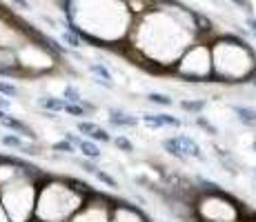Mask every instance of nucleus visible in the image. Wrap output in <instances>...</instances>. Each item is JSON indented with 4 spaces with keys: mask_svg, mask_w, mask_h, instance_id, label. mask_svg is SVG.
<instances>
[{
    "mask_svg": "<svg viewBox=\"0 0 256 222\" xmlns=\"http://www.w3.org/2000/svg\"><path fill=\"white\" fill-rule=\"evenodd\" d=\"M142 122H145L150 129H160V127H180L178 118L167 116V113H145V116H142Z\"/></svg>",
    "mask_w": 256,
    "mask_h": 222,
    "instance_id": "nucleus-1",
    "label": "nucleus"
},
{
    "mask_svg": "<svg viewBox=\"0 0 256 222\" xmlns=\"http://www.w3.org/2000/svg\"><path fill=\"white\" fill-rule=\"evenodd\" d=\"M0 125H2V127H7V129H12V131H16V133H20V136H29V138H34L32 127H29V125H24V122H22V120H18V118L2 116V120H0Z\"/></svg>",
    "mask_w": 256,
    "mask_h": 222,
    "instance_id": "nucleus-2",
    "label": "nucleus"
},
{
    "mask_svg": "<svg viewBox=\"0 0 256 222\" xmlns=\"http://www.w3.org/2000/svg\"><path fill=\"white\" fill-rule=\"evenodd\" d=\"M78 149H80V154L85 158H90V160H98L100 158V149H98V145L90 138H78Z\"/></svg>",
    "mask_w": 256,
    "mask_h": 222,
    "instance_id": "nucleus-3",
    "label": "nucleus"
},
{
    "mask_svg": "<svg viewBox=\"0 0 256 222\" xmlns=\"http://www.w3.org/2000/svg\"><path fill=\"white\" fill-rule=\"evenodd\" d=\"M178 142H180V147H183V154H185V156H192V158H196V160H203L200 147H198V142H196L194 138H190V136H178Z\"/></svg>",
    "mask_w": 256,
    "mask_h": 222,
    "instance_id": "nucleus-4",
    "label": "nucleus"
},
{
    "mask_svg": "<svg viewBox=\"0 0 256 222\" xmlns=\"http://www.w3.org/2000/svg\"><path fill=\"white\" fill-rule=\"evenodd\" d=\"M0 142H2L4 147H12V149L22 151V154H36V151H32L27 145H24L22 138H20V136H16V133H4V136L0 138Z\"/></svg>",
    "mask_w": 256,
    "mask_h": 222,
    "instance_id": "nucleus-5",
    "label": "nucleus"
},
{
    "mask_svg": "<svg viewBox=\"0 0 256 222\" xmlns=\"http://www.w3.org/2000/svg\"><path fill=\"white\" fill-rule=\"evenodd\" d=\"M232 111L236 113V118H238L243 125H248V127H254L256 125V109H252V107L232 105Z\"/></svg>",
    "mask_w": 256,
    "mask_h": 222,
    "instance_id": "nucleus-6",
    "label": "nucleus"
},
{
    "mask_svg": "<svg viewBox=\"0 0 256 222\" xmlns=\"http://www.w3.org/2000/svg\"><path fill=\"white\" fill-rule=\"evenodd\" d=\"M65 98H52V96H47V98H38V107H42V109H47V111H52V113H58V111H62L65 109Z\"/></svg>",
    "mask_w": 256,
    "mask_h": 222,
    "instance_id": "nucleus-7",
    "label": "nucleus"
},
{
    "mask_svg": "<svg viewBox=\"0 0 256 222\" xmlns=\"http://www.w3.org/2000/svg\"><path fill=\"white\" fill-rule=\"evenodd\" d=\"M110 122L114 127H136V125H138V120H136V118L125 116L122 111H114V109L110 111Z\"/></svg>",
    "mask_w": 256,
    "mask_h": 222,
    "instance_id": "nucleus-8",
    "label": "nucleus"
},
{
    "mask_svg": "<svg viewBox=\"0 0 256 222\" xmlns=\"http://www.w3.org/2000/svg\"><path fill=\"white\" fill-rule=\"evenodd\" d=\"M163 149L167 151V154H172L174 158H178V160H183V162L187 160V156L183 154V147H180V142H178V136L163 140Z\"/></svg>",
    "mask_w": 256,
    "mask_h": 222,
    "instance_id": "nucleus-9",
    "label": "nucleus"
},
{
    "mask_svg": "<svg viewBox=\"0 0 256 222\" xmlns=\"http://www.w3.org/2000/svg\"><path fill=\"white\" fill-rule=\"evenodd\" d=\"M65 113H70L74 118H85L87 116V109L80 105V102H65Z\"/></svg>",
    "mask_w": 256,
    "mask_h": 222,
    "instance_id": "nucleus-10",
    "label": "nucleus"
},
{
    "mask_svg": "<svg viewBox=\"0 0 256 222\" xmlns=\"http://www.w3.org/2000/svg\"><path fill=\"white\" fill-rule=\"evenodd\" d=\"M147 100L154 102V105H160V107H172V105H174V100H172L170 96H165V93H158V91L150 93V96H147Z\"/></svg>",
    "mask_w": 256,
    "mask_h": 222,
    "instance_id": "nucleus-11",
    "label": "nucleus"
},
{
    "mask_svg": "<svg viewBox=\"0 0 256 222\" xmlns=\"http://www.w3.org/2000/svg\"><path fill=\"white\" fill-rule=\"evenodd\" d=\"M180 109H185L190 113H200L205 109V102L203 100H183L180 102Z\"/></svg>",
    "mask_w": 256,
    "mask_h": 222,
    "instance_id": "nucleus-12",
    "label": "nucleus"
},
{
    "mask_svg": "<svg viewBox=\"0 0 256 222\" xmlns=\"http://www.w3.org/2000/svg\"><path fill=\"white\" fill-rule=\"evenodd\" d=\"M90 71H92L96 78H102V80H112V73H110V69H107L105 65L92 62V65H90Z\"/></svg>",
    "mask_w": 256,
    "mask_h": 222,
    "instance_id": "nucleus-13",
    "label": "nucleus"
},
{
    "mask_svg": "<svg viewBox=\"0 0 256 222\" xmlns=\"http://www.w3.org/2000/svg\"><path fill=\"white\" fill-rule=\"evenodd\" d=\"M62 98H65L67 102H80L82 100V96H80V91H78L74 85H67L65 89H62Z\"/></svg>",
    "mask_w": 256,
    "mask_h": 222,
    "instance_id": "nucleus-14",
    "label": "nucleus"
},
{
    "mask_svg": "<svg viewBox=\"0 0 256 222\" xmlns=\"http://www.w3.org/2000/svg\"><path fill=\"white\" fill-rule=\"evenodd\" d=\"M0 93H2L4 98H16L18 93V87L14 85V82H7V80H0Z\"/></svg>",
    "mask_w": 256,
    "mask_h": 222,
    "instance_id": "nucleus-15",
    "label": "nucleus"
},
{
    "mask_svg": "<svg viewBox=\"0 0 256 222\" xmlns=\"http://www.w3.org/2000/svg\"><path fill=\"white\" fill-rule=\"evenodd\" d=\"M87 138H90V140H100V142H110L112 140V136H110V133H107L105 129H100V127H94V129L90 131V136H87Z\"/></svg>",
    "mask_w": 256,
    "mask_h": 222,
    "instance_id": "nucleus-16",
    "label": "nucleus"
},
{
    "mask_svg": "<svg viewBox=\"0 0 256 222\" xmlns=\"http://www.w3.org/2000/svg\"><path fill=\"white\" fill-rule=\"evenodd\" d=\"M114 145H116L120 151H125V154H132V151H134V145H132V142L127 140L125 136H118L116 140H114Z\"/></svg>",
    "mask_w": 256,
    "mask_h": 222,
    "instance_id": "nucleus-17",
    "label": "nucleus"
},
{
    "mask_svg": "<svg viewBox=\"0 0 256 222\" xmlns=\"http://www.w3.org/2000/svg\"><path fill=\"white\" fill-rule=\"evenodd\" d=\"M54 151H62V154H74V142L70 140H60V142H54V147H52Z\"/></svg>",
    "mask_w": 256,
    "mask_h": 222,
    "instance_id": "nucleus-18",
    "label": "nucleus"
},
{
    "mask_svg": "<svg viewBox=\"0 0 256 222\" xmlns=\"http://www.w3.org/2000/svg\"><path fill=\"white\" fill-rule=\"evenodd\" d=\"M94 174H96V178H98L100 182H105V185L110 187V189H118V182H116L110 174H105V171H94Z\"/></svg>",
    "mask_w": 256,
    "mask_h": 222,
    "instance_id": "nucleus-19",
    "label": "nucleus"
},
{
    "mask_svg": "<svg viewBox=\"0 0 256 222\" xmlns=\"http://www.w3.org/2000/svg\"><path fill=\"white\" fill-rule=\"evenodd\" d=\"M196 122H198V127H203V129H205V131H210V133H212V136H216V133H218V131H216V127H214V125H212V122H210V120H205V118H203V116H198V118H196Z\"/></svg>",
    "mask_w": 256,
    "mask_h": 222,
    "instance_id": "nucleus-20",
    "label": "nucleus"
},
{
    "mask_svg": "<svg viewBox=\"0 0 256 222\" xmlns=\"http://www.w3.org/2000/svg\"><path fill=\"white\" fill-rule=\"evenodd\" d=\"M62 40L70 42V47H80V40L76 38V33H74V31H65V33H62Z\"/></svg>",
    "mask_w": 256,
    "mask_h": 222,
    "instance_id": "nucleus-21",
    "label": "nucleus"
},
{
    "mask_svg": "<svg viewBox=\"0 0 256 222\" xmlns=\"http://www.w3.org/2000/svg\"><path fill=\"white\" fill-rule=\"evenodd\" d=\"M76 127H78V131H80V133H85V136H90V131H92L96 125H94V122H90V120H80Z\"/></svg>",
    "mask_w": 256,
    "mask_h": 222,
    "instance_id": "nucleus-22",
    "label": "nucleus"
},
{
    "mask_svg": "<svg viewBox=\"0 0 256 222\" xmlns=\"http://www.w3.org/2000/svg\"><path fill=\"white\" fill-rule=\"evenodd\" d=\"M238 9H245V11H252V2L250 0H232Z\"/></svg>",
    "mask_w": 256,
    "mask_h": 222,
    "instance_id": "nucleus-23",
    "label": "nucleus"
},
{
    "mask_svg": "<svg viewBox=\"0 0 256 222\" xmlns=\"http://www.w3.org/2000/svg\"><path fill=\"white\" fill-rule=\"evenodd\" d=\"M9 107H12V102H9V98H4L2 93H0V109H2V111H7Z\"/></svg>",
    "mask_w": 256,
    "mask_h": 222,
    "instance_id": "nucleus-24",
    "label": "nucleus"
},
{
    "mask_svg": "<svg viewBox=\"0 0 256 222\" xmlns=\"http://www.w3.org/2000/svg\"><path fill=\"white\" fill-rule=\"evenodd\" d=\"M248 27L256 33V18H254V16H250V18H248Z\"/></svg>",
    "mask_w": 256,
    "mask_h": 222,
    "instance_id": "nucleus-25",
    "label": "nucleus"
},
{
    "mask_svg": "<svg viewBox=\"0 0 256 222\" xmlns=\"http://www.w3.org/2000/svg\"><path fill=\"white\" fill-rule=\"evenodd\" d=\"M14 2H16L18 7H22V9H29V2H27V0H14Z\"/></svg>",
    "mask_w": 256,
    "mask_h": 222,
    "instance_id": "nucleus-26",
    "label": "nucleus"
},
{
    "mask_svg": "<svg viewBox=\"0 0 256 222\" xmlns=\"http://www.w3.org/2000/svg\"><path fill=\"white\" fill-rule=\"evenodd\" d=\"M2 116H4V111H2V109H0V120H2Z\"/></svg>",
    "mask_w": 256,
    "mask_h": 222,
    "instance_id": "nucleus-27",
    "label": "nucleus"
},
{
    "mask_svg": "<svg viewBox=\"0 0 256 222\" xmlns=\"http://www.w3.org/2000/svg\"><path fill=\"white\" fill-rule=\"evenodd\" d=\"M254 149H256V142H254Z\"/></svg>",
    "mask_w": 256,
    "mask_h": 222,
    "instance_id": "nucleus-28",
    "label": "nucleus"
}]
</instances>
